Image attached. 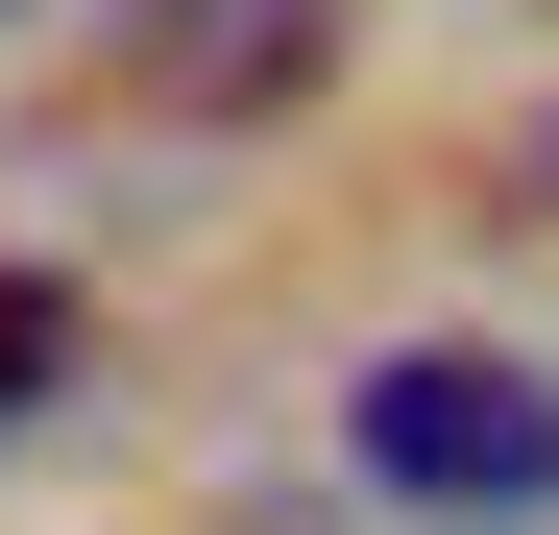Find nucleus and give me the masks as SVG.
Masks as SVG:
<instances>
[{"label": "nucleus", "instance_id": "1", "mask_svg": "<svg viewBox=\"0 0 559 535\" xmlns=\"http://www.w3.org/2000/svg\"><path fill=\"white\" fill-rule=\"evenodd\" d=\"M341 438H365V487L390 511H559V390L511 366V341H390V366L341 390Z\"/></svg>", "mask_w": 559, "mask_h": 535}, {"label": "nucleus", "instance_id": "2", "mask_svg": "<svg viewBox=\"0 0 559 535\" xmlns=\"http://www.w3.org/2000/svg\"><path fill=\"white\" fill-rule=\"evenodd\" d=\"M317 49H341V0H122V73L170 122H267Z\"/></svg>", "mask_w": 559, "mask_h": 535}, {"label": "nucleus", "instance_id": "3", "mask_svg": "<svg viewBox=\"0 0 559 535\" xmlns=\"http://www.w3.org/2000/svg\"><path fill=\"white\" fill-rule=\"evenodd\" d=\"M49 390H73V293H49V268H0V438H25Z\"/></svg>", "mask_w": 559, "mask_h": 535}, {"label": "nucleus", "instance_id": "4", "mask_svg": "<svg viewBox=\"0 0 559 535\" xmlns=\"http://www.w3.org/2000/svg\"><path fill=\"white\" fill-rule=\"evenodd\" d=\"M511 195H535V219H559V122H535V146H511Z\"/></svg>", "mask_w": 559, "mask_h": 535}]
</instances>
